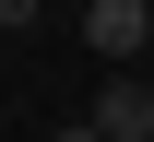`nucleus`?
<instances>
[{
  "mask_svg": "<svg viewBox=\"0 0 154 142\" xmlns=\"http://www.w3.org/2000/svg\"><path fill=\"white\" fill-rule=\"evenodd\" d=\"M83 47H95V59H119V71H131L142 47H154V0H95V12H83Z\"/></svg>",
  "mask_w": 154,
  "mask_h": 142,
  "instance_id": "f257e3e1",
  "label": "nucleus"
},
{
  "mask_svg": "<svg viewBox=\"0 0 154 142\" xmlns=\"http://www.w3.org/2000/svg\"><path fill=\"white\" fill-rule=\"evenodd\" d=\"M48 142H95V119H71V130H48Z\"/></svg>",
  "mask_w": 154,
  "mask_h": 142,
  "instance_id": "20e7f679",
  "label": "nucleus"
},
{
  "mask_svg": "<svg viewBox=\"0 0 154 142\" xmlns=\"http://www.w3.org/2000/svg\"><path fill=\"white\" fill-rule=\"evenodd\" d=\"M24 24H36V0H0V36H24Z\"/></svg>",
  "mask_w": 154,
  "mask_h": 142,
  "instance_id": "7ed1b4c3",
  "label": "nucleus"
},
{
  "mask_svg": "<svg viewBox=\"0 0 154 142\" xmlns=\"http://www.w3.org/2000/svg\"><path fill=\"white\" fill-rule=\"evenodd\" d=\"M83 119H95V142H154V83H142V71H119Z\"/></svg>",
  "mask_w": 154,
  "mask_h": 142,
  "instance_id": "f03ea898",
  "label": "nucleus"
}]
</instances>
